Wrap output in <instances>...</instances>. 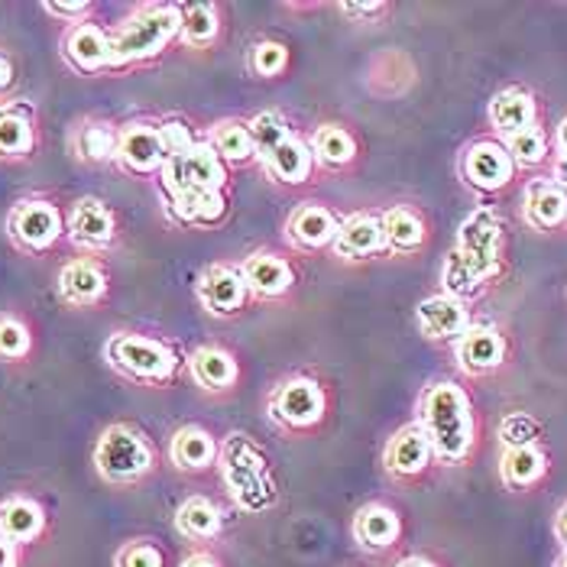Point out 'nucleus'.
Instances as JSON below:
<instances>
[{"instance_id": "obj_46", "label": "nucleus", "mask_w": 567, "mask_h": 567, "mask_svg": "<svg viewBox=\"0 0 567 567\" xmlns=\"http://www.w3.org/2000/svg\"><path fill=\"white\" fill-rule=\"evenodd\" d=\"M17 82V69H13V59L7 52H0V97L13 87Z\"/></svg>"}, {"instance_id": "obj_42", "label": "nucleus", "mask_w": 567, "mask_h": 567, "mask_svg": "<svg viewBox=\"0 0 567 567\" xmlns=\"http://www.w3.org/2000/svg\"><path fill=\"white\" fill-rule=\"evenodd\" d=\"M499 441H503V447H528V444H538V425L525 412H513L499 425Z\"/></svg>"}, {"instance_id": "obj_16", "label": "nucleus", "mask_w": 567, "mask_h": 567, "mask_svg": "<svg viewBox=\"0 0 567 567\" xmlns=\"http://www.w3.org/2000/svg\"><path fill=\"white\" fill-rule=\"evenodd\" d=\"M338 227H341V220L334 218L324 205H302L292 212V218L286 224V237L296 250L318 254L334 244Z\"/></svg>"}, {"instance_id": "obj_32", "label": "nucleus", "mask_w": 567, "mask_h": 567, "mask_svg": "<svg viewBox=\"0 0 567 567\" xmlns=\"http://www.w3.org/2000/svg\"><path fill=\"white\" fill-rule=\"evenodd\" d=\"M308 150H311V159L321 163L324 169H344L348 163H353V156H357L353 136L344 127H338V124L318 127L315 136L308 140Z\"/></svg>"}, {"instance_id": "obj_18", "label": "nucleus", "mask_w": 567, "mask_h": 567, "mask_svg": "<svg viewBox=\"0 0 567 567\" xmlns=\"http://www.w3.org/2000/svg\"><path fill=\"white\" fill-rule=\"evenodd\" d=\"M62 55L75 72L94 75L111 65V37L94 23H79L69 30L65 43H62Z\"/></svg>"}, {"instance_id": "obj_33", "label": "nucleus", "mask_w": 567, "mask_h": 567, "mask_svg": "<svg viewBox=\"0 0 567 567\" xmlns=\"http://www.w3.org/2000/svg\"><path fill=\"white\" fill-rule=\"evenodd\" d=\"M386 250L393 254H412L425 244V224L412 208H390L380 215Z\"/></svg>"}, {"instance_id": "obj_5", "label": "nucleus", "mask_w": 567, "mask_h": 567, "mask_svg": "<svg viewBox=\"0 0 567 567\" xmlns=\"http://www.w3.org/2000/svg\"><path fill=\"white\" fill-rule=\"evenodd\" d=\"M163 188L169 195H182V192H224L227 182V169L215 156V150L202 140H195L192 150H185L182 156H173L163 163Z\"/></svg>"}, {"instance_id": "obj_9", "label": "nucleus", "mask_w": 567, "mask_h": 567, "mask_svg": "<svg viewBox=\"0 0 567 567\" xmlns=\"http://www.w3.org/2000/svg\"><path fill=\"white\" fill-rule=\"evenodd\" d=\"M461 175L477 192H499L513 182L516 166L499 140H477L461 156Z\"/></svg>"}, {"instance_id": "obj_51", "label": "nucleus", "mask_w": 567, "mask_h": 567, "mask_svg": "<svg viewBox=\"0 0 567 567\" xmlns=\"http://www.w3.org/2000/svg\"><path fill=\"white\" fill-rule=\"evenodd\" d=\"M395 567H441V565H435V561H432V558H425V555H409V558H402Z\"/></svg>"}, {"instance_id": "obj_36", "label": "nucleus", "mask_w": 567, "mask_h": 567, "mask_svg": "<svg viewBox=\"0 0 567 567\" xmlns=\"http://www.w3.org/2000/svg\"><path fill=\"white\" fill-rule=\"evenodd\" d=\"M220 23L218 13L212 3H185L182 7V30H178V40L188 45H208L215 43Z\"/></svg>"}, {"instance_id": "obj_8", "label": "nucleus", "mask_w": 567, "mask_h": 567, "mask_svg": "<svg viewBox=\"0 0 567 567\" xmlns=\"http://www.w3.org/2000/svg\"><path fill=\"white\" fill-rule=\"evenodd\" d=\"M7 230L10 237L23 247V250H49L62 230H65V220L59 215L55 205H49L43 198H30V202H20L13 212H10V220H7Z\"/></svg>"}, {"instance_id": "obj_52", "label": "nucleus", "mask_w": 567, "mask_h": 567, "mask_svg": "<svg viewBox=\"0 0 567 567\" xmlns=\"http://www.w3.org/2000/svg\"><path fill=\"white\" fill-rule=\"evenodd\" d=\"M558 156H567V117L558 127Z\"/></svg>"}, {"instance_id": "obj_53", "label": "nucleus", "mask_w": 567, "mask_h": 567, "mask_svg": "<svg viewBox=\"0 0 567 567\" xmlns=\"http://www.w3.org/2000/svg\"><path fill=\"white\" fill-rule=\"evenodd\" d=\"M555 567H567V551L558 558V561H555Z\"/></svg>"}, {"instance_id": "obj_39", "label": "nucleus", "mask_w": 567, "mask_h": 567, "mask_svg": "<svg viewBox=\"0 0 567 567\" xmlns=\"http://www.w3.org/2000/svg\"><path fill=\"white\" fill-rule=\"evenodd\" d=\"M114 567H166V551L153 538H133L121 545Z\"/></svg>"}, {"instance_id": "obj_11", "label": "nucleus", "mask_w": 567, "mask_h": 567, "mask_svg": "<svg viewBox=\"0 0 567 567\" xmlns=\"http://www.w3.org/2000/svg\"><path fill=\"white\" fill-rule=\"evenodd\" d=\"M454 353H457V367L467 377H486V373L503 367V360H506V338L493 324H471L454 341Z\"/></svg>"}, {"instance_id": "obj_29", "label": "nucleus", "mask_w": 567, "mask_h": 567, "mask_svg": "<svg viewBox=\"0 0 567 567\" xmlns=\"http://www.w3.org/2000/svg\"><path fill=\"white\" fill-rule=\"evenodd\" d=\"M169 454H173L178 471H185V474H202V471H208V467L218 461V441L208 435L205 429L188 425V429H182V432L173 437Z\"/></svg>"}, {"instance_id": "obj_40", "label": "nucleus", "mask_w": 567, "mask_h": 567, "mask_svg": "<svg viewBox=\"0 0 567 567\" xmlns=\"http://www.w3.org/2000/svg\"><path fill=\"white\" fill-rule=\"evenodd\" d=\"M30 353V331L20 318L0 315V357L3 360H23Z\"/></svg>"}, {"instance_id": "obj_7", "label": "nucleus", "mask_w": 567, "mask_h": 567, "mask_svg": "<svg viewBox=\"0 0 567 567\" xmlns=\"http://www.w3.org/2000/svg\"><path fill=\"white\" fill-rule=\"evenodd\" d=\"M499 237H503L499 218L489 208H477L461 224L454 254L467 262L483 282H489L499 272Z\"/></svg>"}, {"instance_id": "obj_3", "label": "nucleus", "mask_w": 567, "mask_h": 567, "mask_svg": "<svg viewBox=\"0 0 567 567\" xmlns=\"http://www.w3.org/2000/svg\"><path fill=\"white\" fill-rule=\"evenodd\" d=\"M156 464L150 441L131 425H111L94 444V467L107 483L143 481Z\"/></svg>"}, {"instance_id": "obj_48", "label": "nucleus", "mask_w": 567, "mask_h": 567, "mask_svg": "<svg viewBox=\"0 0 567 567\" xmlns=\"http://www.w3.org/2000/svg\"><path fill=\"white\" fill-rule=\"evenodd\" d=\"M178 567H224L218 561V555H212V551H192L185 561Z\"/></svg>"}, {"instance_id": "obj_41", "label": "nucleus", "mask_w": 567, "mask_h": 567, "mask_svg": "<svg viewBox=\"0 0 567 567\" xmlns=\"http://www.w3.org/2000/svg\"><path fill=\"white\" fill-rule=\"evenodd\" d=\"M286 62H289V52H286V45L276 43V40H262V43L254 45V52H250V69H254L260 79L279 75V72L286 69Z\"/></svg>"}, {"instance_id": "obj_30", "label": "nucleus", "mask_w": 567, "mask_h": 567, "mask_svg": "<svg viewBox=\"0 0 567 567\" xmlns=\"http://www.w3.org/2000/svg\"><path fill=\"white\" fill-rule=\"evenodd\" d=\"M227 212L224 192H182L169 202V215L185 227H208L218 224Z\"/></svg>"}, {"instance_id": "obj_28", "label": "nucleus", "mask_w": 567, "mask_h": 567, "mask_svg": "<svg viewBox=\"0 0 567 567\" xmlns=\"http://www.w3.org/2000/svg\"><path fill=\"white\" fill-rule=\"evenodd\" d=\"M260 166L266 169V175H269L272 182L299 185V182H306L308 175H311L315 159H311V150H308L306 140L289 136L282 146H276L266 159H260Z\"/></svg>"}, {"instance_id": "obj_45", "label": "nucleus", "mask_w": 567, "mask_h": 567, "mask_svg": "<svg viewBox=\"0 0 567 567\" xmlns=\"http://www.w3.org/2000/svg\"><path fill=\"white\" fill-rule=\"evenodd\" d=\"M383 10H386V3H380V0H373V3H341V13H348V17H377Z\"/></svg>"}, {"instance_id": "obj_27", "label": "nucleus", "mask_w": 567, "mask_h": 567, "mask_svg": "<svg viewBox=\"0 0 567 567\" xmlns=\"http://www.w3.org/2000/svg\"><path fill=\"white\" fill-rule=\"evenodd\" d=\"M548 474V454L538 444L528 447H506L499 457V481L509 489H528Z\"/></svg>"}, {"instance_id": "obj_1", "label": "nucleus", "mask_w": 567, "mask_h": 567, "mask_svg": "<svg viewBox=\"0 0 567 567\" xmlns=\"http://www.w3.org/2000/svg\"><path fill=\"white\" fill-rule=\"evenodd\" d=\"M419 425L432 441V457L437 464H461L474 451V409L467 393L441 380L432 383L419 399Z\"/></svg>"}, {"instance_id": "obj_38", "label": "nucleus", "mask_w": 567, "mask_h": 567, "mask_svg": "<svg viewBox=\"0 0 567 567\" xmlns=\"http://www.w3.org/2000/svg\"><path fill=\"white\" fill-rule=\"evenodd\" d=\"M33 150V124L23 114H0V159H23Z\"/></svg>"}, {"instance_id": "obj_34", "label": "nucleus", "mask_w": 567, "mask_h": 567, "mask_svg": "<svg viewBox=\"0 0 567 567\" xmlns=\"http://www.w3.org/2000/svg\"><path fill=\"white\" fill-rule=\"evenodd\" d=\"M75 153L85 163H107L117 156V131L104 121H91L75 133Z\"/></svg>"}, {"instance_id": "obj_35", "label": "nucleus", "mask_w": 567, "mask_h": 567, "mask_svg": "<svg viewBox=\"0 0 567 567\" xmlns=\"http://www.w3.org/2000/svg\"><path fill=\"white\" fill-rule=\"evenodd\" d=\"M247 133H250L257 163H260V159H266L276 146H282V143L292 136V127H289V121H286L279 111H260V114L247 124Z\"/></svg>"}, {"instance_id": "obj_43", "label": "nucleus", "mask_w": 567, "mask_h": 567, "mask_svg": "<svg viewBox=\"0 0 567 567\" xmlns=\"http://www.w3.org/2000/svg\"><path fill=\"white\" fill-rule=\"evenodd\" d=\"M159 133V146H163V156L173 159V156H182L185 150L195 146V136L188 133V127L182 121H166L163 127H156Z\"/></svg>"}, {"instance_id": "obj_23", "label": "nucleus", "mask_w": 567, "mask_h": 567, "mask_svg": "<svg viewBox=\"0 0 567 567\" xmlns=\"http://www.w3.org/2000/svg\"><path fill=\"white\" fill-rule=\"evenodd\" d=\"M240 276L247 282V292L260 299H279L292 286V266L276 257V254H254L250 260L240 266Z\"/></svg>"}, {"instance_id": "obj_4", "label": "nucleus", "mask_w": 567, "mask_h": 567, "mask_svg": "<svg viewBox=\"0 0 567 567\" xmlns=\"http://www.w3.org/2000/svg\"><path fill=\"white\" fill-rule=\"evenodd\" d=\"M104 353L117 373L140 383H169L178 367L173 348L153 338H140V334H114Z\"/></svg>"}, {"instance_id": "obj_37", "label": "nucleus", "mask_w": 567, "mask_h": 567, "mask_svg": "<svg viewBox=\"0 0 567 567\" xmlns=\"http://www.w3.org/2000/svg\"><path fill=\"white\" fill-rule=\"evenodd\" d=\"M503 146H506L513 166H523V169H535V166H542L548 159V136H545V131L538 124L523 133L506 136Z\"/></svg>"}, {"instance_id": "obj_17", "label": "nucleus", "mask_w": 567, "mask_h": 567, "mask_svg": "<svg viewBox=\"0 0 567 567\" xmlns=\"http://www.w3.org/2000/svg\"><path fill=\"white\" fill-rule=\"evenodd\" d=\"M419 328L429 341H457L467 328H471V311L464 302L451 299V296H432L425 299L419 311Z\"/></svg>"}, {"instance_id": "obj_15", "label": "nucleus", "mask_w": 567, "mask_h": 567, "mask_svg": "<svg viewBox=\"0 0 567 567\" xmlns=\"http://www.w3.org/2000/svg\"><path fill=\"white\" fill-rule=\"evenodd\" d=\"M523 218L535 230H555L567 224V192L551 178H532L523 192Z\"/></svg>"}, {"instance_id": "obj_2", "label": "nucleus", "mask_w": 567, "mask_h": 567, "mask_svg": "<svg viewBox=\"0 0 567 567\" xmlns=\"http://www.w3.org/2000/svg\"><path fill=\"white\" fill-rule=\"evenodd\" d=\"M178 30H182V7L136 10L111 37V65H131L159 55L173 40H178Z\"/></svg>"}, {"instance_id": "obj_12", "label": "nucleus", "mask_w": 567, "mask_h": 567, "mask_svg": "<svg viewBox=\"0 0 567 567\" xmlns=\"http://www.w3.org/2000/svg\"><path fill=\"white\" fill-rule=\"evenodd\" d=\"M353 542L367 551V555H383L399 545L402 538V519L393 506L386 503H367L357 516H353Z\"/></svg>"}, {"instance_id": "obj_10", "label": "nucleus", "mask_w": 567, "mask_h": 567, "mask_svg": "<svg viewBox=\"0 0 567 567\" xmlns=\"http://www.w3.org/2000/svg\"><path fill=\"white\" fill-rule=\"evenodd\" d=\"M432 461H435L432 457V441L422 432L419 422L402 425L390 437L386 454H383V467H386V474L395 477V481H415V477H422Z\"/></svg>"}, {"instance_id": "obj_25", "label": "nucleus", "mask_w": 567, "mask_h": 567, "mask_svg": "<svg viewBox=\"0 0 567 567\" xmlns=\"http://www.w3.org/2000/svg\"><path fill=\"white\" fill-rule=\"evenodd\" d=\"M175 532L188 542H212L224 532V513L208 496H188L175 509Z\"/></svg>"}, {"instance_id": "obj_24", "label": "nucleus", "mask_w": 567, "mask_h": 567, "mask_svg": "<svg viewBox=\"0 0 567 567\" xmlns=\"http://www.w3.org/2000/svg\"><path fill=\"white\" fill-rule=\"evenodd\" d=\"M59 292L72 306H94L107 292V276L97 262L72 260L59 272Z\"/></svg>"}, {"instance_id": "obj_21", "label": "nucleus", "mask_w": 567, "mask_h": 567, "mask_svg": "<svg viewBox=\"0 0 567 567\" xmlns=\"http://www.w3.org/2000/svg\"><path fill=\"white\" fill-rule=\"evenodd\" d=\"M486 114H489L493 131L499 133L503 140L538 124L535 97H532L528 91H523V87H506V91H499V94L489 101V111H486Z\"/></svg>"}, {"instance_id": "obj_47", "label": "nucleus", "mask_w": 567, "mask_h": 567, "mask_svg": "<svg viewBox=\"0 0 567 567\" xmlns=\"http://www.w3.org/2000/svg\"><path fill=\"white\" fill-rule=\"evenodd\" d=\"M0 567H20V545L0 535Z\"/></svg>"}, {"instance_id": "obj_20", "label": "nucleus", "mask_w": 567, "mask_h": 567, "mask_svg": "<svg viewBox=\"0 0 567 567\" xmlns=\"http://www.w3.org/2000/svg\"><path fill=\"white\" fill-rule=\"evenodd\" d=\"M114 215L104 208V202L97 198H82L75 202L72 215H69V237L87 247V250H104L114 240Z\"/></svg>"}, {"instance_id": "obj_50", "label": "nucleus", "mask_w": 567, "mask_h": 567, "mask_svg": "<svg viewBox=\"0 0 567 567\" xmlns=\"http://www.w3.org/2000/svg\"><path fill=\"white\" fill-rule=\"evenodd\" d=\"M555 535H558V542L565 545L567 551V503L558 509V519H555Z\"/></svg>"}, {"instance_id": "obj_19", "label": "nucleus", "mask_w": 567, "mask_h": 567, "mask_svg": "<svg viewBox=\"0 0 567 567\" xmlns=\"http://www.w3.org/2000/svg\"><path fill=\"white\" fill-rule=\"evenodd\" d=\"M334 254L344 260H367L386 250V237H383V224L373 215H353L341 220L338 237H334Z\"/></svg>"}, {"instance_id": "obj_26", "label": "nucleus", "mask_w": 567, "mask_h": 567, "mask_svg": "<svg viewBox=\"0 0 567 567\" xmlns=\"http://www.w3.org/2000/svg\"><path fill=\"white\" fill-rule=\"evenodd\" d=\"M188 370L195 377V383L208 393H224L237 383L240 370H237V360L220 348H195L188 353Z\"/></svg>"}, {"instance_id": "obj_22", "label": "nucleus", "mask_w": 567, "mask_h": 567, "mask_svg": "<svg viewBox=\"0 0 567 567\" xmlns=\"http://www.w3.org/2000/svg\"><path fill=\"white\" fill-rule=\"evenodd\" d=\"M45 532L43 506L30 496H10L0 503V535L13 545H33Z\"/></svg>"}, {"instance_id": "obj_49", "label": "nucleus", "mask_w": 567, "mask_h": 567, "mask_svg": "<svg viewBox=\"0 0 567 567\" xmlns=\"http://www.w3.org/2000/svg\"><path fill=\"white\" fill-rule=\"evenodd\" d=\"M551 182L561 185L567 192V156H558V159H555V166H551Z\"/></svg>"}, {"instance_id": "obj_31", "label": "nucleus", "mask_w": 567, "mask_h": 567, "mask_svg": "<svg viewBox=\"0 0 567 567\" xmlns=\"http://www.w3.org/2000/svg\"><path fill=\"white\" fill-rule=\"evenodd\" d=\"M205 143L215 150V156H218L224 166H244V163H254L257 159L254 143H250V133H247V124H240V121H218Z\"/></svg>"}, {"instance_id": "obj_44", "label": "nucleus", "mask_w": 567, "mask_h": 567, "mask_svg": "<svg viewBox=\"0 0 567 567\" xmlns=\"http://www.w3.org/2000/svg\"><path fill=\"white\" fill-rule=\"evenodd\" d=\"M45 13H52V17H62V20H82L87 10H91V3H43Z\"/></svg>"}, {"instance_id": "obj_6", "label": "nucleus", "mask_w": 567, "mask_h": 567, "mask_svg": "<svg viewBox=\"0 0 567 567\" xmlns=\"http://www.w3.org/2000/svg\"><path fill=\"white\" fill-rule=\"evenodd\" d=\"M324 390L311 377H292L269 393V419L289 432H306L324 419Z\"/></svg>"}, {"instance_id": "obj_14", "label": "nucleus", "mask_w": 567, "mask_h": 567, "mask_svg": "<svg viewBox=\"0 0 567 567\" xmlns=\"http://www.w3.org/2000/svg\"><path fill=\"white\" fill-rule=\"evenodd\" d=\"M247 296V282L234 266H212L198 279V299L212 315H237Z\"/></svg>"}, {"instance_id": "obj_13", "label": "nucleus", "mask_w": 567, "mask_h": 567, "mask_svg": "<svg viewBox=\"0 0 567 567\" xmlns=\"http://www.w3.org/2000/svg\"><path fill=\"white\" fill-rule=\"evenodd\" d=\"M114 159L133 175L159 173L166 156H163L156 127H150V124H127L124 131H117V156Z\"/></svg>"}]
</instances>
